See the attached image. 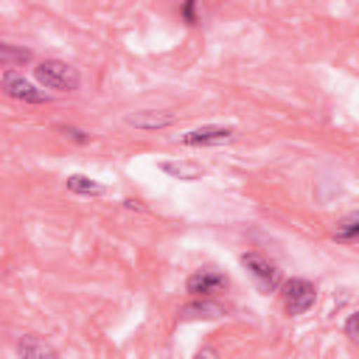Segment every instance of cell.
<instances>
[{"label": "cell", "instance_id": "1", "mask_svg": "<svg viewBox=\"0 0 359 359\" xmlns=\"http://www.w3.org/2000/svg\"><path fill=\"white\" fill-rule=\"evenodd\" d=\"M36 79L50 90H76L79 87V70L67 62L48 59L36 67Z\"/></svg>", "mask_w": 359, "mask_h": 359}, {"label": "cell", "instance_id": "2", "mask_svg": "<svg viewBox=\"0 0 359 359\" xmlns=\"http://www.w3.org/2000/svg\"><path fill=\"white\" fill-rule=\"evenodd\" d=\"M314 297H317V292H314V286H311L309 280L292 278V280H286V286H283V306H286L289 314H303V311H309V309L314 306Z\"/></svg>", "mask_w": 359, "mask_h": 359}, {"label": "cell", "instance_id": "3", "mask_svg": "<svg viewBox=\"0 0 359 359\" xmlns=\"http://www.w3.org/2000/svg\"><path fill=\"white\" fill-rule=\"evenodd\" d=\"M241 264L250 269V275L258 280V286L261 289H272L275 283H278V269H275V264L272 261H266L264 255H258V252H247L244 258H241Z\"/></svg>", "mask_w": 359, "mask_h": 359}, {"label": "cell", "instance_id": "4", "mask_svg": "<svg viewBox=\"0 0 359 359\" xmlns=\"http://www.w3.org/2000/svg\"><path fill=\"white\" fill-rule=\"evenodd\" d=\"M3 90H6L11 98H20V101H31V104L45 101V93H39L25 76H20V73H14V70H8V73L3 76Z\"/></svg>", "mask_w": 359, "mask_h": 359}, {"label": "cell", "instance_id": "5", "mask_svg": "<svg viewBox=\"0 0 359 359\" xmlns=\"http://www.w3.org/2000/svg\"><path fill=\"white\" fill-rule=\"evenodd\" d=\"M224 283H227V280H224V275H222V272H216V269H199V272H194V275L188 278L185 289H188L191 294L208 297L210 292H219Z\"/></svg>", "mask_w": 359, "mask_h": 359}, {"label": "cell", "instance_id": "6", "mask_svg": "<svg viewBox=\"0 0 359 359\" xmlns=\"http://www.w3.org/2000/svg\"><path fill=\"white\" fill-rule=\"evenodd\" d=\"M233 129L227 126H202V129H194L188 135H182V143L185 146H208V143H224L230 140Z\"/></svg>", "mask_w": 359, "mask_h": 359}, {"label": "cell", "instance_id": "7", "mask_svg": "<svg viewBox=\"0 0 359 359\" xmlns=\"http://www.w3.org/2000/svg\"><path fill=\"white\" fill-rule=\"evenodd\" d=\"M126 121H129L132 126H140V129H163V126H171V123H174V115L146 109V112H135V115H129Z\"/></svg>", "mask_w": 359, "mask_h": 359}, {"label": "cell", "instance_id": "8", "mask_svg": "<svg viewBox=\"0 0 359 359\" xmlns=\"http://www.w3.org/2000/svg\"><path fill=\"white\" fill-rule=\"evenodd\" d=\"M224 314V309L219 306V303H213V300H199V303H188L185 309H182V320H216V317H222Z\"/></svg>", "mask_w": 359, "mask_h": 359}, {"label": "cell", "instance_id": "9", "mask_svg": "<svg viewBox=\"0 0 359 359\" xmlns=\"http://www.w3.org/2000/svg\"><path fill=\"white\" fill-rule=\"evenodd\" d=\"M20 356L22 359H59L56 356V351L48 345V342H42L39 337H22V342H20Z\"/></svg>", "mask_w": 359, "mask_h": 359}, {"label": "cell", "instance_id": "10", "mask_svg": "<svg viewBox=\"0 0 359 359\" xmlns=\"http://www.w3.org/2000/svg\"><path fill=\"white\" fill-rule=\"evenodd\" d=\"M67 188L73 191V194H84V196H90V194H101L104 188L95 182V180H90V177H81V174H73V177H67Z\"/></svg>", "mask_w": 359, "mask_h": 359}, {"label": "cell", "instance_id": "11", "mask_svg": "<svg viewBox=\"0 0 359 359\" xmlns=\"http://www.w3.org/2000/svg\"><path fill=\"white\" fill-rule=\"evenodd\" d=\"M356 233H359V216H356V213L345 216V219L334 227V238H337V241H353Z\"/></svg>", "mask_w": 359, "mask_h": 359}, {"label": "cell", "instance_id": "12", "mask_svg": "<svg viewBox=\"0 0 359 359\" xmlns=\"http://www.w3.org/2000/svg\"><path fill=\"white\" fill-rule=\"evenodd\" d=\"M163 171H168V174H174V177H180V180H196V177L202 174L199 165H188V163H165Z\"/></svg>", "mask_w": 359, "mask_h": 359}, {"label": "cell", "instance_id": "13", "mask_svg": "<svg viewBox=\"0 0 359 359\" xmlns=\"http://www.w3.org/2000/svg\"><path fill=\"white\" fill-rule=\"evenodd\" d=\"M28 59H31L28 50H20V48H11V45L0 42V65H17V62H28Z\"/></svg>", "mask_w": 359, "mask_h": 359}, {"label": "cell", "instance_id": "14", "mask_svg": "<svg viewBox=\"0 0 359 359\" xmlns=\"http://www.w3.org/2000/svg\"><path fill=\"white\" fill-rule=\"evenodd\" d=\"M345 331H348V337H351V339H356V314H351V317H348Z\"/></svg>", "mask_w": 359, "mask_h": 359}, {"label": "cell", "instance_id": "15", "mask_svg": "<svg viewBox=\"0 0 359 359\" xmlns=\"http://www.w3.org/2000/svg\"><path fill=\"white\" fill-rule=\"evenodd\" d=\"M194 359H219V353H216L213 348H202V351H199Z\"/></svg>", "mask_w": 359, "mask_h": 359}, {"label": "cell", "instance_id": "16", "mask_svg": "<svg viewBox=\"0 0 359 359\" xmlns=\"http://www.w3.org/2000/svg\"><path fill=\"white\" fill-rule=\"evenodd\" d=\"M182 11H185V17H188V22H194V6H191V3H188V6H185V8H182Z\"/></svg>", "mask_w": 359, "mask_h": 359}]
</instances>
